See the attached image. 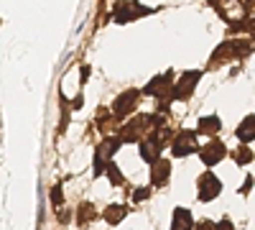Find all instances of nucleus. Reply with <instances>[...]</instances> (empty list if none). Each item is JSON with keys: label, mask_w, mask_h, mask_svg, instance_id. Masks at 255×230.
<instances>
[{"label": "nucleus", "mask_w": 255, "mask_h": 230, "mask_svg": "<svg viewBox=\"0 0 255 230\" xmlns=\"http://www.w3.org/2000/svg\"><path fill=\"white\" fill-rule=\"evenodd\" d=\"M197 151V133H191V131H181L174 141H171V154L174 156H189V154H194Z\"/></svg>", "instance_id": "obj_3"}, {"label": "nucleus", "mask_w": 255, "mask_h": 230, "mask_svg": "<svg viewBox=\"0 0 255 230\" xmlns=\"http://www.w3.org/2000/svg\"><path fill=\"white\" fill-rule=\"evenodd\" d=\"M197 190H199V200L202 202H209V200H215L220 192H222V182L215 177V174H202L199 182H197Z\"/></svg>", "instance_id": "obj_2"}, {"label": "nucleus", "mask_w": 255, "mask_h": 230, "mask_svg": "<svg viewBox=\"0 0 255 230\" xmlns=\"http://www.w3.org/2000/svg\"><path fill=\"white\" fill-rule=\"evenodd\" d=\"M197 230H217V225L212 223V220H202V223L197 225Z\"/></svg>", "instance_id": "obj_18"}, {"label": "nucleus", "mask_w": 255, "mask_h": 230, "mask_svg": "<svg viewBox=\"0 0 255 230\" xmlns=\"http://www.w3.org/2000/svg\"><path fill=\"white\" fill-rule=\"evenodd\" d=\"M153 118H138V120H133V123H128L125 128H123V133H120V138L128 143V141H138L140 136H143V125L145 123H151Z\"/></svg>", "instance_id": "obj_10"}, {"label": "nucleus", "mask_w": 255, "mask_h": 230, "mask_svg": "<svg viewBox=\"0 0 255 230\" xmlns=\"http://www.w3.org/2000/svg\"><path fill=\"white\" fill-rule=\"evenodd\" d=\"M145 197H148V190H138V192H135V200H138V202L145 200Z\"/></svg>", "instance_id": "obj_20"}, {"label": "nucleus", "mask_w": 255, "mask_h": 230, "mask_svg": "<svg viewBox=\"0 0 255 230\" xmlns=\"http://www.w3.org/2000/svg\"><path fill=\"white\" fill-rule=\"evenodd\" d=\"M168 92H174V72H166V74L151 79L145 87V95H151V97H166Z\"/></svg>", "instance_id": "obj_4"}, {"label": "nucleus", "mask_w": 255, "mask_h": 230, "mask_svg": "<svg viewBox=\"0 0 255 230\" xmlns=\"http://www.w3.org/2000/svg\"><path fill=\"white\" fill-rule=\"evenodd\" d=\"M217 230H232V223H230V220H222V223L217 225Z\"/></svg>", "instance_id": "obj_19"}, {"label": "nucleus", "mask_w": 255, "mask_h": 230, "mask_svg": "<svg viewBox=\"0 0 255 230\" xmlns=\"http://www.w3.org/2000/svg\"><path fill=\"white\" fill-rule=\"evenodd\" d=\"M158 151H161V143H158V141H153V136L140 141V156H143L148 164H153V161L158 159Z\"/></svg>", "instance_id": "obj_12"}, {"label": "nucleus", "mask_w": 255, "mask_h": 230, "mask_svg": "<svg viewBox=\"0 0 255 230\" xmlns=\"http://www.w3.org/2000/svg\"><path fill=\"white\" fill-rule=\"evenodd\" d=\"M238 138H240L243 143L255 141V115H248V118L238 125Z\"/></svg>", "instance_id": "obj_13"}, {"label": "nucleus", "mask_w": 255, "mask_h": 230, "mask_svg": "<svg viewBox=\"0 0 255 230\" xmlns=\"http://www.w3.org/2000/svg\"><path fill=\"white\" fill-rule=\"evenodd\" d=\"M108 177H110L113 184H123V177H120V172H118L115 164H108Z\"/></svg>", "instance_id": "obj_17"}, {"label": "nucleus", "mask_w": 255, "mask_h": 230, "mask_svg": "<svg viewBox=\"0 0 255 230\" xmlns=\"http://www.w3.org/2000/svg\"><path fill=\"white\" fill-rule=\"evenodd\" d=\"M135 102H138V90H125V92L115 100L113 110H115V115H118V118H125V115H130V113H133Z\"/></svg>", "instance_id": "obj_6"}, {"label": "nucleus", "mask_w": 255, "mask_h": 230, "mask_svg": "<svg viewBox=\"0 0 255 230\" xmlns=\"http://www.w3.org/2000/svg\"><path fill=\"white\" fill-rule=\"evenodd\" d=\"M120 143H123V138H108V141L100 143V149L95 154V174H100L105 169V164H108V159L113 156V151L118 149Z\"/></svg>", "instance_id": "obj_5"}, {"label": "nucleus", "mask_w": 255, "mask_h": 230, "mask_svg": "<svg viewBox=\"0 0 255 230\" xmlns=\"http://www.w3.org/2000/svg\"><path fill=\"white\" fill-rule=\"evenodd\" d=\"M145 13H151L148 8H143V5H138V3H120V5H115V20L118 23H125V20H130V18H140V15H145Z\"/></svg>", "instance_id": "obj_7"}, {"label": "nucleus", "mask_w": 255, "mask_h": 230, "mask_svg": "<svg viewBox=\"0 0 255 230\" xmlns=\"http://www.w3.org/2000/svg\"><path fill=\"white\" fill-rule=\"evenodd\" d=\"M168 172H171V164H168V159H156L151 164V182L156 187L166 184L168 182Z\"/></svg>", "instance_id": "obj_9"}, {"label": "nucleus", "mask_w": 255, "mask_h": 230, "mask_svg": "<svg viewBox=\"0 0 255 230\" xmlns=\"http://www.w3.org/2000/svg\"><path fill=\"white\" fill-rule=\"evenodd\" d=\"M232 159H235L238 164H250V161H253V154H250L248 146H243V149H238L235 154H232Z\"/></svg>", "instance_id": "obj_16"}, {"label": "nucleus", "mask_w": 255, "mask_h": 230, "mask_svg": "<svg viewBox=\"0 0 255 230\" xmlns=\"http://www.w3.org/2000/svg\"><path fill=\"white\" fill-rule=\"evenodd\" d=\"M222 128V123H220V118L217 115H207V118H202L199 120V133H204V136H215L217 131Z\"/></svg>", "instance_id": "obj_14"}, {"label": "nucleus", "mask_w": 255, "mask_h": 230, "mask_svg": "<svg viewBox=\"0 0 255 230\" xmlns=\"http://www.w3.org/2000/svg\"><path fill=\"white\" fill-rule=\"evenodd\" d=\"M54 202H61V190L59 187H54Z\"/></svg>", "instance_id": "obj_21"}, {"label": "nucleus", "mask_w": 255, "mask_h": 230, "mask_svg": "<svg viewBox=\"0 0 255 230\" xmlns=\"http://www.w3.org/2000/svg\"><path fill=\"white\" fill-rule=\"evenodd\" d=\"M191 225H194L191 213L184 210V207H176V210H174V220H171V230H191Z\"/></svg>", "instance_id": "obj_11"}, {"label": "nucleus", "mask_w": 255, "mask_h": 230, "mask_svg": "<svg viewBox=\"0 0 255 230\" xmlns=\"http://www.w3.org/2000/svg\"><path fill=\"white\" fill-rule=\"evenodd\" d=\"M123 215H125V207H120V205L108 207V210H105V220H108L110 225H118V223L123 220Z\"/></svg>", "instance_id": "obj_15"}, {"label": "nucleus", "mask_w": 255, "mask_h": 230, "mask_svg": "<svg viewBox=\"0 0 255 230\" xmlns=\"http://www.w3.org/2000/svg\"><path fill=\"white\" fill-rule=\"evenodd\" d=\"M225 154H227V149L220 143V141H209L204 149H202V161L207 164V166H212V164H220L222 159H225Z\"/></svg>", "instance_id": "obj_8"}, {"label": "nucleus", "mask_w": 255, "mask_h": 230, "mask_svg": "<svg viewBox=\"0 0 255 230\" xmlns=\"http://www.w3.org/2000/svg\"><path fill=\"white\" fill-rule=\"evenodd\" d=\"M199 77H202V72H184L181 77H179V82L174 85V92H171V97L174 100H186L191 92H194V87H197V82H199Z\"/></svg>", "instance_id": "obj_1"}]
</instances>
